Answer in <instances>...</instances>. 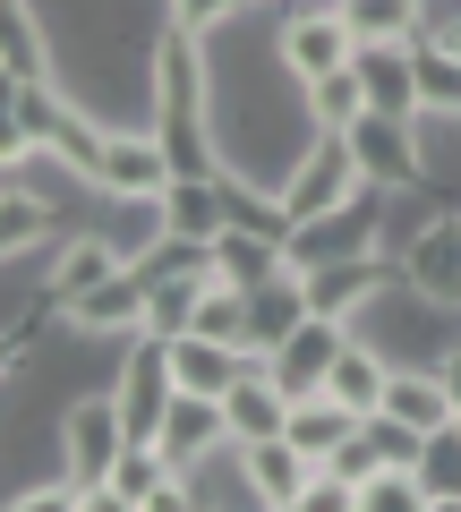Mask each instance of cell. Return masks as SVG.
<instances>
[{
	"mask_svg": "<svg viewBox=\"0 0 461 512\" xmlns=\"http://www.w3.org/2000/svg\"><path fill=\"white\" fill-rule=\"evenodd\" d=\"M120 453H129V419L111 402V384L77 393V402L60 410V470L86 487V512H103V487H111V461Z\"/></svg>",
	"mask_w": 461,
	"mask_h": 512,
	"instance_id": "cell-1",
	"label": "cell"
},
{
	"mask_svg": "<svg viewBox=\"0 0 461 512\" xmlns=\"http://www.w3.org/2000/svg\"><path fill=\"white\" fill-rule=\"evenodd\" d=\"M111 402H120V419H129V444H154V436H163L171 402H180V376H171V342H154V333L120 342V359H111Z\"/></svg>",
	"mask_w": 461,
	"mask_h": 512,
	"instance_id": "cell-2",
	"label": "cell"
},
{
	"mask_svg": "<svg viewBox=\"0 0 461 512\" xmlns=\"http://www.w3.org/2000/svg\"><path fill=\"white\" fill-rule=\"evenodd\" d=\"M359 188H368V171H359L351 137H333V128H316V146L299 154L291 171H282L274 205H282V222H316V214H333V205H351Z\"/></svg>",
	"mask_w": 461,
	"mask_h": 512,
	"instance_id": "cell-3",
	"label": "cell"
},
{
	"mask_svg": "<svg viewBox=\"0 0 461 512\" xmlns=\"http://www.w3.org/2000/svg\"><path fill=\"white\" fill-rule=\"evenodd\" d=\"M385 188H359L351 205H333L316 222H291V274H316V265H342V256H376L385 248Z\"/></svg>",
	"mask_w": 461,
	"mask_h": 512,
	"instance_id": "cell-4",
	"label": "cell"
},
{
	"mask_svg": "<svg viewBox=\"0 0 461 512\" xmlns=\"http://www.w3.org/2000/svg\"><path fill=\"white\" fill-rule=\"evenodd\" d=\"M351 154L368 171V188L385 197H427V146H419V120H393V111H368L351 128Z\"/></svg>",
	"mask_w": 461,
	"mask_h": 512,
	"instance_id": "cell-5",
	"label": "cell"
},
{
	"mask_svg": "<svg viewBox=\"0 0 461 512\" xmlns=\"http://www.w3.org/2000/svg\"><path fill=\"white\" fill-rule=\"evenodd\" d=\"M274 52H282V69H291L299 86H316V77H333V69L359 60V35H351V18H342V0H325V9H291V18H282Z\"/></svg>",
	"mask_w": 461,
	"mask_h": 512,
	"instance_id": "cell-6",
	"label": "cell"
},
{
	"mask_svg": "<svg viewBox=\"0 0 461 512\" xmlns=\"http://www.w3.org/2000/svg\"><path fill=\"white\" fill-rule=\"evenodd\" d=\"M393 265H402V282H419V291L461 308V205H427L419 231L393 248Z\"/></svg>",
	"mask_w": 461,
	"mask_h": 512,
	"instance_id": "cell-7",
	"label": "cell"
},
{
	"mask_svg": "<svg viewBox=\"0 0 461 512\" xmlns=\"http://www.w3.org/2000/svg\"><path fill=\"white\" fill-rule=\"evenodd\" d=\"M351 333H359V325H342V316H316V308H308L274 350H265V367L291 384V402H299V393H325V376H333V359L351 350Z\"/></svg>",
	"mask_w": 461,
	"mask_h": 512,
	"instance_id": "cell-8",
	"label": "cell"
},
{
	"mask_svg": "<svg viewBox=\"0 0 461 512\" xmlns=\"http://www.w3.org/2000/svg\"><path fill=\"white\" fill-rule=\"evenodd\" d=\"M163 222H171V239H188V248H214V239L240 222L231 171H180V180L163 188Z\"/></svg>",
	"mask_w": 461,
	"mask_h": 512,
	"instance_id": "cell-9",
	"label": "cell"
},
{
	"mask_svg": "<svg viewBox=\"0 0 461 512\" xmlns=\"http://www.w3.org/2000/svg\"><path fill=\"white\" fill-rule=\"evenodd\" d=\"M393 274H402V265H393V248H376V256H342V265H316V274H299V282H308V308H316V316H342V325H359Z\"/></svg>",
	"mask_w": 461,
	"mask_h": 512,
	"instance_id": "cell-10",
	"label": "cell"
},
{
	"mask_svg": "<svg viewBox=\"0 0 461 512\" xmlns=\"http://www.w3.org/2000/svg\"><path fill=\"white\" fill-rule=\"evenodd\" d=\"M60 325L86 333V342H137V333H146V274H129V265H120V274L94 282L86 299H69V308H60Z\"/></svg>",
	"mask_w": 461,
	"mask_h": 512,
	"instance_id": "cell-11",
	"label": "cell"
},
{
	"mask_svg": "<svg viewBox=\"0 0 461 512\" xmlns=\"http://www.w3.org/2000/svg\"><path fill=\"white\" fill-rule=\"evenodd\" d=\"M231 453H240V478H248V495H257V512H299L316 461L299 453L291 436H257V444H231Z\"/></svg>",
	"mask_w": 461,
	"mask_h": 512,
	"instance_id": "cell-12",
	"label": "cell"
},
{
	"mask_svg": "<svg viewBox=\"0 0 461 512\" xmlns=\"http://www.w3.org/2000/svg\"><path fill=\"white\" fill-rule=\"evenodd\" d=\"M171 180H180V163L163 154V137H154L146 120H137V128H111V154H103V197H163Z\"/></svg>",
	"mask_w": 461,
	"mask_h": 512,
	"instance_id": "cell-13",
	"label": "cell"
},
{
	"mask_svg": "<svg viewBox=\"0 0 461 512\" xmlns=\"http://www.w3.org/2000/svg\"><path fill=\"white\" fill-rule=\"evenodd\" d=\"M120 274V248H111V231L94 222V231H69L52 239V274H43V308H69V299H86L94 282Z\"/></svg>",
	"mask_w": 461,
	"mask_h": 512,
	"instance_id": "cell-14",
	"label": "cell"
},
{
	"mask_svg": "<svg viewBox=\"0 0 461 512\" xmlns=\"http://www.w3.org/2000/svg\"><path fill=\"white\" fill-rule=\"evenodd\" d=\"M154 444H163V453H171V470L188 478V470H205V461H214L222 444H231V410H222L214 393H180Z\"/></svg>",
	"mask_w": 461,
	"mask_h": 512,
	"instance_id": "cell-15",
	"label": "cell"
},
{
	"mask_svg": "<svg viewBox=\"0 0 461 512\" xmlns=\"http://www.w3.org/2000/svg\"><path fill=\"white\" fill-rule=\"evenodd\" d=\"M257 359H265V350L214 342V333H180V342H171V376H180V393H214V402H222V393H231Z\"/></svg>",
	"mask_w": 461,
	"mask_h": 512,
	"instance_id": "cell-16",
	"label": "cell"
},
{
	"mask_svg": "<svg viewBox=\"0 0 461 512\" xmlns=\"http://www.w3.org/2000/svg\"><path fill=\"white\" fill-rule=\"evenodd\" d=\"M359 86H368V111H393V120H427L419 111V60L410 43H359Z\"/></svg>",
	"mask_w": 461,
	"mask_h": 512,
	"instance_id": "cell-17",
	"label": "cell"
},
{
	"mask_svg": "<svg viewBox=\"0 0 461 512\" xmlns=\"http://www.w3.org/2000/svg\"><path fill=\"white\" fill-rule=\"evenodd\" d=\"M222 410H231V444H257V436H282L291 427V384L274 376V367H248L231 393H222Z\"/></svg>",
	"mask_w": 461,
	"mask_h": 512,
	"instance_id": "cell-18",
	"label": "cell"
},
{
	"mask_svg": "<svg viewBox=\"0 0 461 512\" xmlns=\"http://www.w3.org/2000/svg\"><path fill=\"white\" fill-rule=\"evenodd\" d=\"M385 410H393V419H410V427H453V410H461V384L444 376V367L402 359V367H393V384H385Z\"/></svg>",
	"mask_w": 461,
	"mask_h": 512,
	"instance_id": "cell-19",
	"label": "cell"
},
{
	"mask_svg": "<svg viewBox=\"0 0 461 512\" xmlns=\"http://www.w3.org/2000/svg\"><path fill=\"white\" fill-rule=\"evenodd\" d=\"M205 282H214V265H163V274H146V333L154 342H180L197 325Z\"/></svg>",
	"mask_w": 461,
	"mask_h": 512,
	"instance_id": "cell-20",
	"label": "cell"
},
{
	"mask_svg": "<svg viewBox=\"0 0 461 512\" xmlns=\"http://www.w3.org/2000/svg\"><path fill=\"white\" fill-rule=\"evenodd\" d=\"M385 384H393V359H385V350L368 342V333H351V350L333 359L325 393H333L342 410H359V419H376V410H385Z\"/></svg>",
	"mask_w": 461,
	"mask_h": 512,
	"instance_id": "cell-21",
	"label": "cell"
},
{
	"mask_svg": "<svg viewBox=\"0 0 461 512\" xmlns=\"http://www.w3.org/2000/svg\"><path fill=\"white\" fill-rule=\"evenodd\" d=\"M359 427H368V419H359V410H342L333 393H299V402H291V427H282V436H291L308 461H333L342 444L359 436Z\"/></svg>",
	"mask_w": 461,
	"mask_h": 512,
	"instance_id": "cell-22",
	"label": "cell"
},
{
	"mask_svg": "<svg viewBox=\"0 0 461 512\" xmlns=\"http://www.w3.org/2000/svg\"><path fill=\"white\" fill-rule=\"evenodd\" d=\"M103 231H111V248H120V265H146L154 248L171 239V222H163V197H103Z\"/></svg>",
	"mask_w": 461,
	"mask_h": 512,
	"instance_id": "cell-23",
	"label": "cell"
},
{
	"mask_svg": "<svg viewBox=\"0 0 461 512\" xmlns=\"http://www.w3.org/2000/svg\"><path fill=\"white\" fill-rule=\"evenodd\" d=\"M410 60H419V111L461 128V52H453V43H436V35H419V43H410Z\"/></svg>",
	"mask_w": 461,
	"mask_h": 512,
	"instance_id": "cell-24",
	"label": "cell"
},
{
	"mask_svg": "<svg viewBox=\"0 0 461 512\" xmlns=\"http://www.w3.org/2000/svg\"><path fill=\"white\" fill-rule=\"evenodd\" d=\"M299 316H308V282L299 274H274L265 291H248V350H274Z\"/></svg>",
	"mask_w": 461,
	"mask_h": 512,
	"instance_id": "cell-25",
	"label": "cell"
},
{
	"mask_svg": "<svg viewBox=\"0 0 461 512\" xmlns=\"http://www.w3.org/2000/svg\"><path fill=\"white\" fill-rule=\"evenodd\" d=\"M52 231H60L52 197H43V188H18V180H9V205H0V248H9V265H18V256H35Z\"/></svg>",
	"mask_w": 461,
	"mask_h": 512,
	"instance_id": "cell-26",
	"label": "cell"
},
{
	"mask_svg": "<svg viewBox=\"0 0 461 512\" xmlns=\"http://www.w3.org/2000/svg\"><path fill=\"white\" fill-rule=\"evenodd\" d=\"M359 43H419L427 35V0H342Z\"/></svg>",
	"mask_w": 461,
	"mask_h": 512,
	"instance_id": "cell-27",
	"label": "cell"
},
{
	"mask_svg": "<svg viewBox=\"0 0 461 512\" xmlns=\"http://www.w3.org/2000/svg\"><path fill=\"white\" fill-rule=\"evenodd\" d=\"M419 487H427V512H461V427H427Z\"/></svg>",
	"mask_w": 461,
	"mask_h": 512,
	"instance_id": "cell-28",
	"label": "cell"
},
{
	"mask_svg": "<svg viewBox=\"0 0 461 512\" xmlns=\"http://www.w3.org/2000/svg\"><path fill=\"white\" fill-rule=\"evenodd\" d=\"M308 120H316V128H333V137H351V128L368 120V86H359V69L316 77V86H308Z\"/></svg>",
	"mask_w": 461,
	"mask_h": 512,
	"instance_id": "cell-29",
	"label": "cell"
},
{
	"mask_svg": "<svg viewBox=\"0 0 461 512\" xmlns=\"http://www.w3.org/2000/svg\"><path fill=\"white\" fill-rule=\"evenodd\" d=\"M248 18V0H163V26H180V35L214 43L222 26H240Z\"/></svg>",
	"mask_w": 461,
	"mask_h": 512,
	"instance_id": "cell-30",
	"label": "cell"
},
{
	"mask_svg": "<svg viewBox=\"0 0 461 512\" xmlns=\"http://www.w3.org/2000/svg\"><path fill=\"white\" fill-rule=\"evenodd\" d=\"M325 470H342V478H351V487H368V478H376V470H385V453H376V436H368V427H359V436H351V444H342V453H333V461H325Z\"/></svg>",
	"mask_w": 461,
	"mask_h": 512,
	"instance_id": "cell-31",
	"label": "cell"
},
{
	"mask_svg": "<svg viewBox=\"0 0 461 512\" xmlns=\"http://www.w3.org/2000/svg\"><path fill=\"white\" fill-rule=\"evenodd\" d=\"M248 9H274V0H248Z\"/></svg>",
	"mask_w": 461,
	"mask_h": 512,
	"instance_id": "cell-32",
	"label": "cell"
},
{
	"mask_svg": "<svg viewBox=\"0 0 461 512\" xmlns=\"http://www.w3.org/2000/svg\"><path fill=\"white\" fill-rule=\"evenodd\" d=\"M453 427H461V410H453Z\"/></svg>",
	"mask_w": 461,
	"mask_h": 512,
	"instance_id": "cell-33",
	"label": "cell"
}]
</instances>
